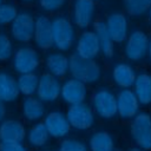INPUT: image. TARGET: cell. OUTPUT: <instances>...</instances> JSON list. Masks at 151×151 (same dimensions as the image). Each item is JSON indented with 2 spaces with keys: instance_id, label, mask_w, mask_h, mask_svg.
<instances>
[{
  "instance_id": "obj_1",
  "label": "cell",
  "mask_w": 151,
  "mask_h": 151,
  "mask_svg": "<svg viewBox=\"0 0 151 151\" xmlns=\"http://www.w3.org/2000/svg\"><path fill=\"white\" fill-rule=\"evenodd\" d=\"M68 73L86 85L97 84L101 78L100 65L94 59H84L76 53L68 55Z\"/></svg>"
},
{
  "instance_id": "obj_2",
  "label": "cell",
  "mask_w": 151,
  "mask_h": 151,
  "mask_svg": "<svg viewBox=\"0 0 151 151\" xmlns=\"http://www.w3.org/2000/svg\"><path fill=\"white\" fill-rule=\"evenodd\" d=\"M52 26V41L57 51L67 52L70 51L77 39L76 27L71 19L65 15H57L51 19Z\"/></svg>"
},
{
  "instance_id": "obj_3",
  "label": "cell",
  "mask_w": 151,
  "mask_h": 151,
  "mask_svg": "<svg viewBox=\"0 0 151 151\" xmlns=\"http://www.w3.org/2000/svg\"><path fill=\"white\" fill-rule=\"evenodd\" d=\"M130 136L134 146L151 151V113L139 111L130 123Z\"/></svg>"
},
{
  "instance_id": "obj_4",
  "label": "cell",
  "mask_w": 151,
  "mask_h": 151,
  "mask_svg": "<svg viewBox=\"0 0 151 151\" xmlns=\"http://www.w3.org/2000/svg\"><path fill=\"white\" fill-rule=\"evenodd\" d=\"M91 107L96 116L109 120L117 116V98L116 93L107 87H99L91 98Z\"/></svg>"
},
{
  "instance_id": "obj_5",
  "label": "cell",
  "mask_w": 151,
  "mask_h": 151,
  "mask_svg": "<svg viewBox=\"0 0 151 151\" xmlns=\"http://www.w3.org/2000/svg\"><path fill=\"white\" fill-rule=\"evenodd\" d=\"M35 17L28 11H21L9 24V37L19 44L26 45L33 40Z\"/></svg>"
},
{
  "instance_id": "obj_6",
  "label": "cell",
  "mask_w": 151,
  "mask_h": 151,
  "mask_svg": "<svg viewBox=\"0 0 151 151\" xmlns=\"http://www.w3.org/2000/svg\"><path fill=\"white\" fill-rule=\"evenodd\" d=\"M66 118L71 125V129L78 131H87L93 127L96 123V114L86 101L68 105L66 112Z\"/></svg>"
},
{
  "instance_id": "obj_7",
  "label": "cell",
  "mask_w": 151,
  "mask_h": 151,
  "mask_svg": "<svg viewBox=\"0 0 151 151\" xmlns=\"http://www.w3.org/2000/svg\"><path fill=\"white\" fill-rule=\"evenodd\" d=\"M13 70L18 74L35 72L40 65V54L33 46L24 45L19 47L12 57Z\"/></svg>"
},
{
  "instance_id": "obj_8",
  "label": "cell",
  "mask_w": 151,
  "mask_h": 151,
  "mask_svg": "<svg viewBox=\"0 0 151 151\" xmlns=\"http://www.w3.org/2000/svg\"><path fill=\"white\" fill-rule=\"evenodd\" d=\"M150 37L142 29H134L129 33L124 41V54L127 60L137 63L147 55Z\"/></svg>"
},
{
  "instance_id": "obj_9",
  "label": "cell",
  "mask_w": 151,
  "mask_h": 151,
  "mask_svg": "<svg viewBox=\"0 0 151 151\" xmlns=\"http://www.w3.org/2000/svg\"><path fill=\"white\" fill-rule=\"evenodd\" d=\"M96 17V2L93 0H73L72 22L76 28L81 31L92 26Z\"/></svg>"
},
{
  "instance_id": "obj_10",
  "label": "cell",
  "mask_w": 151,
  "mask_h": 151,
  "mask_svg": "<svg viewBox=\"0 0 151 151\" xmlns=\"http://www.w3.org/2000/svg\"><path fill=\"white\" fill-rule=\"evenodd\" d=\"M61 83L59 78L52 76L48 72H44L39 76L38 87L35 91V97L40 99L44 104L54 103L60 98Z\"/></svg>"
},
{
  "instance_id": "obj_11",
  "label": "cell",
  "mask_w": 151,
  "mask_h": 151,
  "mask_svg": "<svg viewBox=\"0 0 151 151\" xmlns=\"http://www.w3.org/2000/svg\"><path fill=\"white\" fill-rule=\"evenodd\" d=\"M42 123L53 139H63L71 132V125L66 118V114L59 110H52L45 114Z\"/></svg>"
},
{
  "instance_id": "obj_12",
  "label": "cell",
  "mask_w": 151,
  "mask_h": 151,
  "mask_svg": "<svg viewBox=\"0 0 151 151\" xmlns=\"http://www.w3.org/2000/svg\"><path fill=\"white\" fill-rule=\"evenodd\" d=\"M87 85L73 77L61 83L60 98L67 105L84 103L87 98Z\"/></svg>"
},
{
  "instance_id": "obj_13",
  "label": "cell",
  "mask_w": 151,
  "mask_h": 151,
  "mask_svg": "<svg viewBox=\"0 0 151 151\" xmlns=\"http://www.w3.org/2000/svg\"><path fill=\"white\" fill-rule=\"evenodd\" d=\"M116 98L117 116L122 120H131L140 111V104L131 88H122L116 93Z\"/></svg>"
},
{
  "instance_id": "obj_14",
  "label": "cell",
  "mask_w": 151,
  "mask_h": 151,
  "mask_svg": "<svg viewBox=\"0 0 151 151\" xmlns=\"http://www.w3.org/2000/svg\"><path fill=\"white\" fill-rule=\"evenodd\" d=\"M76 54L84 59H96L100 53L98 38L93 29H84L76 39Z\"/></svg>"
},
{
  "instance_id": "obj_15",
  "label": "cell",
  "mask_w": 151,
  "mask_h": 151,
  "mask_svg": "<svg viewBox=\"0 0 151 151\" xmlns=\"http://www.w3.org/2000/svg\"><path fill=\"white\" fill-rule=\"evenodd\" d=\"M33 41L35 47L41 51H48L53 46L52 41V26H51V18L40 14L35 17L34 24V32H33Z\"/></svg>"
},
{
  "instance_id": "obj_16",
  "label": "cell",
  "mask_w": 151,
  "mask_h": 151,
  "mask_svg": "<svg viewBox=\"0 0 151 151\" xmlns=\"http://www.w3.org/2000/svg\"><path fill=\"white\" fill-rule=\"evenodd\" d=\"M106 28L114 44H122L129 35V21L124 13L116 12L110 14L106 20Z\"/></svg>"
},
{
  "instance_id": "obj_17",
  "label": "cell",
  "mask_w": 151,
  "mask_h": 151,
  "mask_svg": "<svg viewBox=\"0 0 151 151\" xmlns=\"http://www.w3.org/2000/svg\"><path fill=\"white\" fill-rule=\"evenodd\" d=\"M27 129L25 124L15 118L0 122V142H24Z\"/></svg>"
},
{
  "instance_id": "obj_18",
  "label": "cell",
  "mask_w": 151,
  "mask_h": 151,
  "mask_svg": "<svg viewBox=\"0 0 151 151\" xmlns=\"http://www.w3.org/2000/svg\"><path fill=\"white\" fill-rule=\"evenodd\" d=\"M21 116L25 120L29 123L41 122L46 114V106L45 104L38 99L35 96L25 97L21 101Z\"/></svg>"
},
{
  "instance_id": "obj_19",
  "label": "cell",
  "mask_w": 151,
  "mask_h": 151,
  "mask_svg": "<svg viewBox=\"0 0 151 151\" xmlns=\"http://www.w3.org/2000/svg\"><path fill=\"white\" fill-rule=\"evenodd\" d=\"M137 72L133 68V66L129 63H117L112 68V80L116 86L122 88H131L134 79H136Z\"/></svg>"
},
{
  "instance_id": "obj_20",
  "label": "cell",
  "mask_w": 151,
  "mask_h": 151,
  "mask_svg": "<svg viewBox=\"0 0 151 151\" xmlns=\"http://www.w3.org/2000/svg\"><path fill=\"white\" fill-rule=\"evenodd\" d=\"M45 67L46 72L57 78H63L68 73V55L60 51L51 52L46 55Z\"/></svg>"
},
{
  "instance_id": "obj_21",
  "label": "cell",
  "mask_w": 151,
  "mask_h": 151,
  "mask_svg": "<svg viewBox=\"0 0 151 151\" xmlns=\"http://www.w3.org/2000/svg\"><path fill=\"white\" fill-rule=\"evenodd\" d=\"M131 90L136 94L140 106L151 105V74L150 73L147 72L137 73Z\"/></svg>"
},
{
  "instance_id": "obj_22",
  "label": "cell",
  "mask_w": 151,
  "mask_h": 151,
  "mask_svg": "<svg viewBox=\"0 0 151 151\" xmlns=\"http://www.w3.org/2000/svg\"><path fill=\"white\" fill-rule=\"evenodd\" d=\"M92 26H93V32L96 33V35L98 38V42H99V47H100V53L105 58H107V59L112 58L113 54H114V42H113L112 38L109 34L105 20L96 19L93 21Z\"/></svg>"
},
{
  "instance_id": "obj_23",
  "label": "cell",
  "mask_w": 151,
  "mask_h": 151,
  "mask_svg": "<svg viewBox=\"0 0 151 151\" xmlns=\"http://www.w3.org/2000/svg\"><path fill=\"white\" fill-rule=\"evenodd\" d=\"M20 96L17 79L7 71H0V99L8 103H14Z\"/></svg>"
},
{
  "instance_id": "obj_24",
  "label": "cell",
  "mask_w": 151,
  "mask_h": 151,
  "mask_svg": "<svg viewBox=\"0 0 151 151\" xmlns=\"http://www.w3.org/2000/svg\"><path fill=\"white\" fill-rule=\"evenodd\" d=\"M90 151H116V139L106 130H98L93 132L87 142Z\"/></svg>"
},
{
  "instance_id": "obj_25",
  "label": "cell",
  "mask_w": 151,
  "mask_h": 151,
  "mask_svg": "<svg viewBox=\"0 0 151 151\" xmlns=\"http://www.w3.org/2000/svg\"><path fill=\"white\" fill-rule=\"evenodd\" d=\"M50 134L42 122H37L33 123L29 129L26 132V138L25 140L27 142V145L31 146L32 149H41L45 147L48 142H50Z\"/></svg>"
},
{
  "instance_id": "obj_26",
  "label": "cell",
  "mask_w": 151,
  "mask_h": 151,
  "mask_svg": "<svg viewBox=\"0 0 151 151\" xmlns=\"http://www.w3.org/2000/svg\"><path fill=\"white\" fill-rule=\"evenodd\" d=\"M38 81H39V76L35 72L19 74L17 79V84L20 94H22L24 97L34 96L38 87Z\"/></svg>"
},
{
  "instance_id": "obj_27",
  "label": "cell",
  "mask_w": 151,
  "mask_h": 151,
  "mask_svg": "<svg viewBox=\"0 0 151 151\" xmlns=\"http://www.w3.org/2000/svg\"><path fill=\"white\" fill-rule=\"evenodd\" d=\"M123 5L127 14L132 17H140L150 9L151 0H123Z\"/></svg>"
},
{
  "instance_id": "obj_28",
  "label": "cell",
  "mask_w": 151,
  "mask_h": 151,
  "mask_svg": "<svg viewBox=\"0 0 151 151\" xmlns=\"http://www.w3.org/2000/svg\"><path fill=\"white\" fill-rule=\"evenodd\" d=\"M58 151H90L86 143L74 137H65L58 145Z\"/></svg>"
},
{
  "instance_id": "obj_29",
  "label": "cell",
  "mask_w": 151,
  "mask_h": 151,
  "mask_svg": "<svg viewBox=\"0 0 151 151\" xmlns=\"http://www.w3.org/2000/svg\"><path fill=\"white\" fill-rule=\"evenodd\" d=\"M14 53L12 38L4 32H0V63H7Z\"/></svg>"
},
{
  "instance_id": "obj_30",
  "label": "cell",
  "mask_w": 151,
  "mask_h": 151,
  "mask_svg": "<svg viewBox=\"0 0 151 151\" xmlns=\"http://www.w3.org/2000/svg\"><path fill=\"white\" fill-rule=\"evenodd\" d=\"M19 9L14 4L1 2L0 4V26L9 25L18 15Z\"/></svg>"
},
{
  "instance_id": "obj_31",
  "label": "cell",
  "mask_w": 151,
  "mask_h": 151,
  "mask_svg": "<svg viewBox=\"0 0 151 151\" xmlns=\"http://www.w3.org/2000/svg\"><path fill=\"white\" fill-rule=\"evenodd\" d=\"M67 0H38L40 8L46 13H57L61 11Z\"/></svg>"
},
{
  "instance_id": "obj_32",
  "label": "cell",
  "mask_w": 151,
  "mask_h": 151,
  "mask_svg": "<svg viewBox=\"0 0 151 151\" xmlns=\"http://www.w3.org/2000/svg\"><path fill=\"white\" fill-rule=\"evenodd\" d=\"M0 151H29L24 142H0Z\"/></svg>"
},
{
  "instance_id": "obj_33",
  "label": "cell",
  "mask_w": 151,
  "mask_h": 151,
  "mask_svg": "<svg viewBox=\"0 0 151 151\" xmlns=\"http://www.w3.org/2000/svg\"><path fill=\"white\" fill-rule=\"evenodd\" d=\"M6 114H7V107H6V103H5V101H2V100L0 99V122L5 119Z\"/></svg>"
},
{
  "instance_id": "obj_34",
  "label": "cell",
  "mask_w": 151,
  "mask_h": 151,
  "mask_svg": "<svg viewBox=\"0 0 151 151\" xmlns=\"http://www.w3.org/2000/svg\"><path fill=\"white\" fill-rule=\"evenodd\" d=\"M147 57H149V59L151 60V37H150V39H149V47H147Z\"/></svg>"
},
{
  "instance_id": "obj_35",
  "label": "cell",
  "mask_w": 151,
  "mask_h": 151,
  "mask_svg": "<svg viewBox=\"0 0 151 151\" xmlns=\"http://www.w3.org/2000/svg\"><path fill=\"white\" fill-rule=\"evenodd\" d=\"M127 151H145V150H143L140 147H137V146H132V147L127 149Z\"/></svg>"
},
{
  "instance_id": "obj_36",
  "label": "cell",
  "mask_w": 151,
  "mask_h": 151,
  "mask_svg": "<svg viewBox=\"0 0 151 151\" xmlns=\"http://www.w3.org/2000/svg\"><path fill=\"white\" fill-rule=\"evenodd\" d=\"M21 4H25V5H27V4H32V2H34V1H37V0H19Z\"/></svg>"
},
{
  "instance_id": "obj_37",
  "label": "cell",
  "mask_w": 151,
  "mask_h": 151,
  "mask_svg": "<svg viewBox=\"0 0 151 151\" xmlns=\"http://www.w3.org/2000/svg\"><path fill=\"white\" fill-rule=\"evenodd\" d=\"M34 151H53L51 149H47V147H41V149H35Z\"/></svg>"
},
{
  "instance_id": "obj_38",
  "label": "cell",
  "mask_w": 151,
  "mask_h": 151,
  "mask_svg": "<svg viewBox=\"0 0 151 151\" xmlns=\"http://www.w3.org/2000/svg\"><path fill=\"white\" fill-rule=\"evenodd\" d=\"M147 14H149V20H150V22H151V7H150V9L147 11Z\"/></svg>"
},
{
  "instance_id": "obj_39",
  "label": "cell",
  "mask_w": 151,
  "mask_h": 151,
  "mask_svg": "<svg viewBox=\"0 0 151 151\" xmlns=\"http://www.w3.org/2000/svg\"><path fill=\"white\" fill-rule=\"evenodd\" d=\"M116 151H123V150H119V149H117V150H116Z\"/></svg>"
},
{
  "instance_id": "obj_40",
  "label": "cell",
  "mask_w": 151,
  "mask_h": 151,
  "mask_svg": "<svg viewBox=\"0 0 151 151\" xmlns=\"http://www.w3.org/2000/svg\"><path fill=\"white\" fill-rule=\"evenodd\" d=\"M1 2H4V0H0V4H1Z\"/></svg>"
},
{
  "instance_id": "obj_41",
  "label": "cell",
  "mask_w": 151,
  "mask_h": 151,
  "mask_svg": "<svg viewBox=\"0 0 151 151\" xmlns=\"http://www.w3.org/2000/svg\"><path fill=\"white\" fill-rule=\"evenodd\" d=\"M93 1H94V2H96V1H99V0H93Z\"/></svg>"
}]
</instances>
